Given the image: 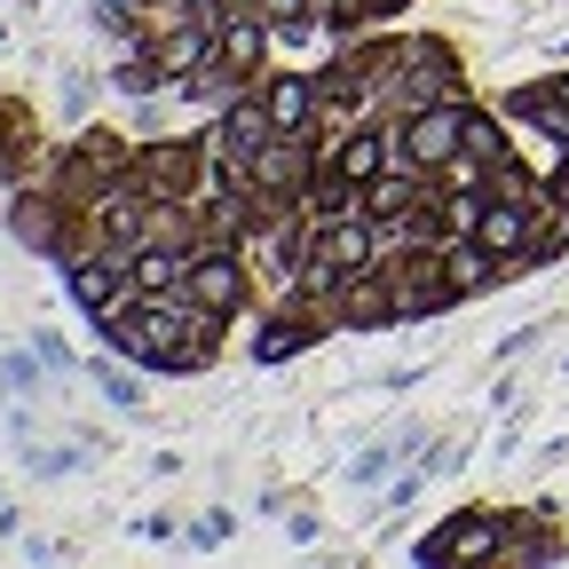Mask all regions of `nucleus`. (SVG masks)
Here are the masks:
<instances>
[{
    "label": "nucleus",
    "mask_w": 569,
    "mask_h": 569,
    "mask_svg": "<svg viewBox=\"0 0 569 569\" xmlns=\"http://www.w3.org/2000/svg\"><path fill=\"white\" fill-rule=\"evenodd\" d=\"M71 293H80L88 309H103L119 293V261H88V269H71Z\"/></svg>",
    "instance_id": "1"
},
{
    "label": "nucleus",
    "mask_w": 569,
    "mask_h": 569,
    "mask_svg": "<svg viewBox=\"0 0 569 569\" xmlns=\"http://www.w3.org/2000/svg\"><path fill=\"white\" fill-rule=\"evenodd\" d=\"M451 553H490V522H459V530H443L427 546V561H451Z\"/></svg>",
    "instance_id": "2"
},
{
    "label": "nucleus",
    "mask_w": 569,
    "mask_h": 569,
    "mask_svg": "<svg viewBox=\"0 0 569 569\" xmlns=\"http://www.w3.org/2000/svg\"><path fill=\"white\" fill-rule=\"evenodd\" d=\"M365 253H372V230H365V222H356V230H332V246H325V261H332V269H356Z\"/></svg>",
    "instance_id": "3"
},
{
    "label": "nucleus",
    "mask_w": 569,
    "mask_h": 569,
    "mask_svg": "<svg viewBox=\"0 0 569 569\" xmlns=\"http://www.w3.org/2000/svg\"><path fill=\"white\" fill-rule=\"evenodd\" d=\"M230 293H238V277H230V261H206V269H198V301H206V309H222Z\"/></svg>",
    "instance_id": "4"
},
{
    "label": "nucleus",
    "mask_w": 569,
    "mask_h": 569,
    "mask_svg": "<svg viewBox=\"0 0 569 569\" xmlns=\"http://www.w3.org/2000/svg\"><path fill=\"white\" fill-rule=\"evenodd\" d=\"M451 127H459V119H419V127H411V151H419V159H443V151H451Z\"/></svg>",
    "instance_id": "5"
},
{
    "label": "nucleus",
    "mask_w": 569,
    "mask_h": 569,
    "mask_svg": "<svg viewBox=\"0 0 569 569\" xmlns=\"http://www.w3.org/2000/svg\"><path fill=\"white\" fill-rule=\"evenodd\" d=\"M301 111H309V88H301V80H284V88L269 96V119H277V127H301Z\"/></svg>",
    "instance_id": "6"
},
{
    "label": "nucleus",
    "mask_w": 569,
    "mask_h": 569,
    "mask_svg": "<svg viewBox=\"0 0 569 569\" xmlns=\"http://www.w3.org/2000/svg\"><path fill=\"white\" fill-rule=\"evenodd\" d=\"M134 277H142V284H174V277H182V253H142Z\"/></svg>",
    "instance_id": "7"
},
{
    "label": "nucleus",
    "mask_w": 569,
    "mask_h": 569,
    "mask_svg": "<svg viewBox=\"0 0 569 569\" xmlns=\"http://www.w3.org/2000/svg\"><path fill=\"white\" fill-rule=\"evenodd\" d=\"M372 159H380V142H365V134H356L348 151H340V174H348V182H356V174H372Z\"/></svg>",
    "instance_id": "8"
},
{
    "label": "nucleus",
    "mask_w": 569,
    "mask_h": 569,
    "mask_svg": "<svg viewBox=\"0 0 569 569\" xmlns=\"http://www.w3.org/2000/svg\"><path fill=\"white\" fill-rule=\"evenodd\" d=\"M515 238H522V213H507V206H498L490 222H482V246H515Z\"/></svg>",
    "instance_id": "9"
},
{
    "label": "nucleus",
    "mask_w": 569,
    "mask_h": 569,
    "mask_svg": "<svg viewBox=\"0 0 569 569\" xmlns=\"http://www.w3.org/2000/svg\"><path fill=\"white\" fill-rule=\"evenodd\" d=\"M261 127H269L261 111H238V119H230V134H222V151H246V142H253Z\"/></svg>",
    "instance_id": "10"
},
{
    "label": "nucleus",
    "mask_w": 569,
    "mask_h": 569,
    "mask_svg": "<svg viewBox=\"0 0 569 569\" xmlns=\"http://www.w3.org/2000/svg\"><path fill=\"white\" fill-rule=\"evenodd\" d=\"M475 284H482V261L475 253H451V293H475Z\"/></svg>",
    "instance_id": "11"
},
{
    "label": "nucleus",
    "mask_w": 569,
    "mask_h": 569,
    "mask_svg": "<svg viewBox=\"0 0 569 569\" xmlns=\"http://www.w3.org/2000/svg\"><path fill=\"white\" fill-rule=\"evenodd\" d=\"M253 48H261V32H253V24H238V32H230V71H238V63H253Z\"/></svg>",
    "instance_id": "12"
},
{
    "label": "nucleus",
    "mask_w": 569,
    "mask_h": 569,
    "mask_svg": "<svg viewBox=\"0 0 569 569\" xmlns=\"http://www.w3.org/2000/svg\"><path fill=\"white\" fill-rule=\"evenodd\" d=\"M293 174V151H261V182H284Z\"/></svg>",
    "instance_id": "13"
},
{
    "label": "nucleus",
    "mask_w": 569,
    "mask_h": 569,
    "mask_svg": "<svg viewBox=\"0 0 569 569\" xmlns=\"http://www.w3.org/2000/svg\"><path fill=\"white\" fill-rule=\"evenodd\" d=\"M261 9H269V17H293V24H301V0H261Z\"/></svg>",
    "instance_id": "14"
},
{
    "label": "nucleus",
    "mask_w": 569,
    "mask_h": 569,
    "mask_svg": "<svg viewBox=\"0 0 569 569\" xmlns=\"http://www.w3.org/2000/svg\"><path fill=\"white\" fill-rule=\"evenodd\" d=\"M561 103H569V80H561Z\"/></svg>",
    "instance_id": "15"
}]
</instances>
